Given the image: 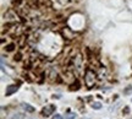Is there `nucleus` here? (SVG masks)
Instances as JSON below:
<instances>
[{"label":"nucleus","mask_w":132,"mask_h":119,"mask_svg":"<svg viewBox=\"0 0 132 119\" xmlns=\"http://www.w3.org/2000/svg\"><path fill=\"white\" fill-rule=\"evenodd\" d=\"M11 119H24V115L22 113H16Z\"/></svg>","instance_id":"nucleus-4"},{"label":"nucleus","mask_w":132,"mask_h":119,"mask_svg":"<svg viewBox=\"0 0 132 119\" xmlns=\"http://www.w3.org/2000/svg\"><path fill=\"white\" fill-rule=\"evenodd\" d=\"M14 48H15V44H9V46L6 47V50H8V52H11Z\"/></svg>","instance_id":"nucleus-9"},{"label":"nucleus","mask_w":132,"mask_h":119,"mask_svg":"<svg viewBox=\"0 0 132 119\" xmlns=\"http://www.w3.org/2000/svg\"><path fill=\"white\" fill-rule=\"evenodd\" d=\"M53 119H64V118H62V117H61L60 114H55V117H54Z\"/></svg>","instance_id":"nucleus-11"},{"label":"nucleus","mask_w":132,"mask_h":119,"mask_svg":"<svg viewBox=\"0 0 132 119\" xmlns=\"http://www.w3.org/2000/svg\"><path fill=\"white\" fill-rule=\"evenodd\" d=\"M92 107H93V109H100L102 108V103L100 102H94L92 104Z\"/></svg>","instance_id":"nucleus-5"},{"label":"nucleus","mask_w":132,"mask_h":119,"mask_svg":"<svg viewBox=\"0 0 132 119\" xmlns=\"http://www.w3.org/2000/svg\"><path fill=\"white\" fill-rule=\"evenodd\" d=\"M78 86H80L78 82H76V85L74 83V85H71V86H70V90H71V91H74V90H78Z\"/></svg>","instance_id":"nucleus-7"},{"label":"nucleus","mask_w":132,"mask_h":119,"mask_svg":"<svg viewBox=\"0 0 132 119\" xmlns=\"http://www.w3.org/2000/svg\"><path fill=\"white\" fill-rule=\"evenodd\" d=\"M75 117H76V115H75L74 113H68V114L66 115L65 119H75Z\"/></svg>","instance_id":"nucleus-8"},{"label":"nucleus","mask_w":132,"mask_h":119,"mask_svg":"<svg viewBox=\"0 0 132 119\" xmlns=\"http://www.w3.org/2000/svg\"><path fill=\"white\" fill-rule=\"evenodd\" d=\"M17 85H10V86H8L6 87V92H5V95L6 96H10L12 95V93H15L16 91H17Z\"/></svg>","instance_id":"nucleus-3"},{"label":"nucleus","mask_w":132,"mask_h":119,"mask_svg":"<svg viewBox=\"0 0 132 119\" xmlns=\"http://www.w3.org/2000/svg\"><path fill=\"white\" fill-rule=\"evenodd\" d=\"M124 92H125V93H130V92H132V87H131V86H128V87H127Z\"/></svg>","instance_id":"nucleus-10"},{"label":"nucleus","mask_w":132,"mask_h":119,"mask_svg":"<svg viewBox=\"0 0 132 119\" xmlns=\"http://www.w3.org/2000/svg\"><path fill=\"white\" fill-rule=\"evenodd\" d=\"M54 110H55V106L48 104V106H45V107L42 109V114H43L44 117H49V115H52V114L54 113Z\"/></svg>","instance_id":"nucleus-2"},{"label":"nucleus","mask_w":132,"mask_h":119,"mask_svg":"<svg viewBox=\"0 0 132 119\" xmlns=\"http://www.w3.org/2000/svg\"><path fill=\"white\" fill-rule=\"evenodd\" d=\"M84 82H86V86H87L88 88H92V86L96 82V74H94V71H92L90 69H88L87 71H86Z\"/></svg>","instance_id":"nucleus-1"},{"label":"nucleus","mask_w":132,"mask_h":119,"mask_svg":"<svg viewBox=\"0 0 132 119\" xmlns=\"http://www.w3.org/2000/svg\"><path fill=\"white\" fill-rule=\"evenodd\" d=\"M131 101H132V98H131Z\"/></svg>","instance_id":"nucleus-12"},{"label":"nucleus","mask_w":132,"mask_h":119,"mask_svg":"<svg viewBox=\"0 0 132 119\" xmlns=\"http://www.w3.org/2000/svg\"><path fill=\"white\" fill-rule=\"evenodd\" d=\"M23 108H24L26 110H28V112H34V108L31 107L30 104H23Z\"/></svg>","instance_id":"nucleus-6"}]
</instances>
